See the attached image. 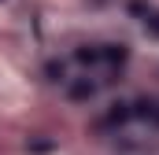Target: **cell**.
Listing matches in <instances>:
<instances>
[{
  "label": "cell",
  "mask_w": 159,
  "mask_h": 155,
  "mask_svg": "<svg viewBox=\"0 0 159 155\" xmlns=\"http://www.w3.org/2000/svg\"><path fill=\"white\" fill-rule=\"evenodd\" d=\"M93 92H96L93 81H78V85H70V96H74V100H89Z\"/></svg>",
  "instance_id": "obj_1"
},
{
  "label": "cell",
  "mask_w": 159,
  "mask_h": 155,
  "mask_svg": "<svg viewBox=\"0 0 159 155\" xmlns=\"http://www.w3.org/2000/svg\"><path fill=\"white\" fill-rule=\"evenodd\" d=\"M48 74L56 78V81H59V78H63V67H59V63H48Z\"/></svg>",
  "instance_id": "obj_2"
}]
</instances>
